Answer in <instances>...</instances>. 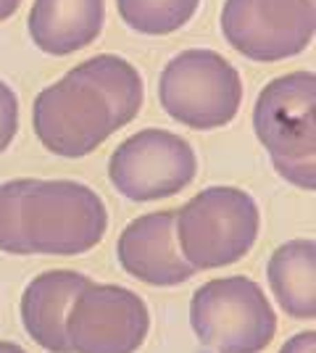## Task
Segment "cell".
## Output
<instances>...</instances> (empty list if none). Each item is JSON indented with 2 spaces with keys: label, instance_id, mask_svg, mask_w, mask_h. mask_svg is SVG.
Here are the masks:
<instances>
[{
  "label": "cell",
  "instance_id": "cell-13",
  "mask_svg": "<svg viewBox=\"0 0 316 353\" xmlns=\"http://www.w3.org/2000/svg\"><path fill=\"white\" fill-rule=\"evenodd\" d=\"M269 285L280 306L295 319L316 314V245L314 240H290L271 253Z\"/></svg>",
  "mask_w": 316,
  "mask_h": 353
},
{
  "label": "cell",
  "instance_id": "cell-8",
  "mask_svg": "<svg viewBox=\"0 0 316 353\" xmlns=\"http://www.w3.org/2000/svg\"><path fill=\"white\" fill-rule=\"evenodd\" d=\"M196 172L190 143L169 130H143L127 137L108 161L114 188L135 203L177 195L196 179Z\"/></svg>",
  "mask_w": 316,
  "mask_h": 353
},
{
  "label": "cell",
  "instance_id": "cell-12",
  "mask_svg": "<svg viewBox=\"0 0 316 353\" xmlns=\"http://www.w3.org/2000/svg\"><path fill=\"white\" fill-rule=\"evenodd\" d=\"M105 21V0H34L30 37L48 56H69L95 43Z\"/></svg>",
  "mask_w": 316,
  "mask_h": 353
},
{
  "label": "cell",
  "instance_id": "cell-2",
  "mask_svg": "<svg viewBox=\"0 0 316 353\" xmlns=\"http://www.w3.org/2000/svg\"><path fill=\"white\" fill-rule=\"evenodd\" d=\"M108 230L101 195L72 179H14L0 185V250L16 256H79Z\"/></svg>",
  "mask_w": 316,
  "mask_h": 353
},
{
  "label": "cell",
  "instance_id": "cell-10",
  "mask_svg": "<svg viewBox=\"0 0 316 353\" xmlns=\"http://www.w3.org/2000/svg\"><path fill=\"white\" fill-rule=\"evenodd\" d=\"M116 253L121 269L148 285L174 288L196 274L177 245L174 211H153L135 219L121 232Z\"/></svg>",
  "mask_w": 316,
  "mask_h": 353
},
{
  "label": "cell",
  "instance_id": "cell-9",
  "mask_svg": "<svg viewBox=\"0 0 316 353\" xmlns=\"http://www.w3.org/2000/svg\"><path fill=\"white\" fill-rule=\"evenodd\" d=\"M151 327L143 298L119 285H87L69 309L66 340L72 353H135Z\"/></svg>",
  "mask_w": 316,
  "mask_h": 353
},
{
  "label": "cell",
  "instance_id": "cell-11",
  "mask_svg": "<svg viewBox=\"0 0 316 353\" xmlns=\"http://www.w3.org/2000/svg\"><path fill=\"white\" fill-rule=\"evenodd\" d=\"M90 282V277L79 272L53 269L27 285L21 295V319L37 345L50 353H72L66 340V316L76 295Z\"/></svg>",
  "mask_w": 316,
  "mask_h": 353
},
{
  "label": "cell",
  "instance_id": "cell-1",
  "mask_svg": "<svg viewBox=\"0 0 316 353\" xmlns=\"http://www.w3.org/2000/svg\"><path fill=\"white\" fill-rule=\"evenodd\" d=\"M143 77L119 56L82 61L34 98V134L63 159H82L143 108Z\"/></svg>",
  "mask_w": 316,
  "mask_h": 353
},
{
  "label": "cell",
  "instance_id": "cell-6",
  "mask_svg": "<svg viewBox=\"0 0 316 353\" xmlns=\"http://www.w3.org/2000/svg\"><path fill=\"white\" fill-rule=\"evenodd\" d=\"M198 340L216 353H261L277 332V314L248 277L206 282L190 303Z\"/></svg>",
  "mask_w": 316,
  "mask_h": 353
},
{
  "label": "cell",
  "instance_id": "cell-4",
  "mask_svg": "<svg viewBox=\"0 0 316 353\" xmlns=\"http://www.w3.org/2000/svg\"><path fill=\"white\" fill-rule=\"evenodd\" d=\"M258 206L240 188H206L174 211V230L193 269H219L248 256L258 237Z\"/></svg>",
  "mask_w": 316,
  "mask_h": 353
},
{
  "label": "cell",
  "instance_id": "cell-3",
  "mask_svg": "<svg viewBox=\"0 0 316 353\" xmlns=\"http://www.w3.org/2000/svg\"><path fill=\"white\" fill-rule=\"evenodd\" d=\"M316 77L293 72L271 79L261 90L253 111L258 143L266 148L271 166L290 185L316 188Z\"/></svg>",
  "mask_w": 316,
  "mask_h": 353
},
{
  "label": "cell",
  "instance_id": "cell-16",
  "mask_svg": "<svg viewBox=\"0 0 316 353\" xmlns=\"http://www.w3.org/2000/svg\"><path fill=\"white\" fill-rule=\"evenodd\" d=\"M280 353H316V335L314 332H301L293 340H287L285 348Z\"/></svg>",
  "mask_w": 316,
  "mask_h": 353
},
{
  "label": "cell",
  "instance_id": "cell-5",
  "mask_svg": "<svg viewBox=\"0 0 316 353\" xmlns=\"http://www.w3.org/2000/svg\"><path fill=\"white\" fill-rule=\"evenodd\" d=\"M158 98L166 114L185 127L219 130L240 111L242 79L222 53L190 48L164 66Z\"/></svg>",
  "mask_w": 316,
  "mask_h": 353
},
{
  "label": "cell",
  "instance_id": "cell-14",
  "mask_svg": "<svg viewBox=\"0 0 316 353\" xmlns=\"http://www.w3.org/2000/svg\"><path fill=\"white\" fill-rule=\"evenodd\" d=\"M200 0H116L121 21L140 34H171L196 16Z\"/></svg>",
  "mask_w": 316,
  "mask_h": 353
},
{
  "label": "cell",
  "instance_id": "cell-7",
  "mask_svg": "<svg viewBox=\"0 0 316 353\" xmlns=\"http://www.w3.org/2000/svg\"><path fill=\"white\" fill-rule=\"evenodd\" d=\"M314 0H227L222 32L227 43L251 61L298 56L314 40Z\"/></svg>",
  "mask_w": 316,
  "mask_h": 353
},
{
  "label": "cell",
  "instance_id": "cell-17",
  "mask_svg": "<svg viewBox=\"0 0 316 353\" xmlns=\"http://www.w3.org/2000/svg\"><path fill=\"white\" fill-rule=\"evenodd\" d=\"M21 6V0H0V21L11 19L16 14V8Z\"/></svg>",
  "mask_w": 316,
  "mask_h": 353
},
{
  "label": "cell",
  "instance_id": "cell-15",
  "mask_svg": "<svg viewBox=\"0 0 316 353\" xmlns=\"http://www.w3.org/2000/svg\"><path fill=\"white\" fill-rule=\"evenodd\" d=\"M16 132H19V98L0 79V153L11 145Z\"/></svg>",
  "mask_w": 316,
  "mask_h": 353
},
{
  "label": "cell",
  "instance_id": "cell-18",
  "mask_svg": "<svg viewBox=\"0 0 316 353\" xmlns=\"http://www.w3.org/2000/svg\"><path fill=\"white\" fill-rule=\"evenodd\" d=\"M0 353H27L24 348H19L16 343H8V340H0Z\"/></svg>",
  "mask_w": 316,
  "mask_h": 353
}]
</instances>
